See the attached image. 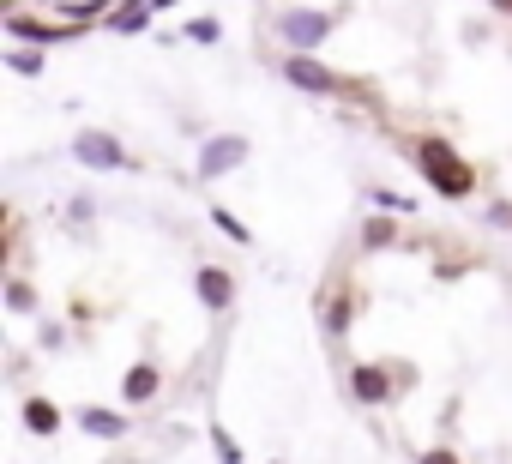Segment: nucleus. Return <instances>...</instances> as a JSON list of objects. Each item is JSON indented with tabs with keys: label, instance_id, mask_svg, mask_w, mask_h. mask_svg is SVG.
Here are the masks:
<instances>
[{
	"label": "nucleus",
	"instance_id": "f257e3e1",
	"mask_svg": "<svg viewBox=\"0 0 512 464\" xmlns=\"http://www.w3.org/2000/svg\"><path fill=\"white\" fill-rule=\"evenodd\" d=\"M344 19H350V7H302V0H290V7L278 13V43L290 55H320L338 37Z\"/></svg>",
	"mask_w": 512,
	"mask_h": 464
},
{
	"label": "nucleus",
	"instance_id": "f03ea898",
	"mask_svg": "<svg viewBox=\"0 0 512 464\" xmlns=\"http://www.w3.org/2000/svg\"><path fill=\"white\" fill-rule=\"evenodd\" d=\"M416 169L434 181V193L440 199H470L476 193V169H470V157H458V145L452 139H440V133H428V139H416Z\"/></svg>",
	"mask_w": 512,
	"mask_h": 464
},
{
	"label": "nucleus",
	"instance_id": "7ed1b4c3",
	"mask_svg": "<svg viewBox=\"0 0 512 464\" xmlns=\"http://www.w3.org/2000/svg\"><path fill=\"white\" fill-rule=\"evenodd\" d=\"M247 157H253L247 133H211V139L193 151V181H199V187H211V181H223V175L247 169Z\"/></svg>",
	"mask_w": 512,
	"mask_h": 464
},
{
	"label": "nucleus",
	"instance_id": "20e7f679",
	"mask_svg": "<svg viewBox=\"0 0 512 464\" xmlns=\"http://www.w3.org/2000/svg\"><path fill=\"white\" fill-rule=\"evenodd\" d=\"M278 73H284L302 97H350V91H356V79L332 73L320 55H284V61H278Z\"/></svg>",
	"mask_w": 512,
	"mask_h": 464
},
{
	"label": "nucleus",
	"instance_id": "39448f33",
	"mask_svg": "<svg viewBox=\"0 0 512 464\" xmlns=\"http://www.w3.org/2000/svg\"><path fill=\"white\" fill-rule=\"evenodd\" d=\"M73 163H79V169H139V157H133L109 127H79V133H73Z\"/></svg>",
	"mask_w": 512,
	"mask_h": 464
},
{
	"label": "nucleus",
	"instance_id": "423d86ee",
	"mask_svg": "<svg viewBox=\"0 0 512 464\" xmlns=\"http://www.w3.org/2000/svg\"><path fill=\"white\" fill-rule=\"evenodd\" d=\"M193 296H199V308L205 314H229L235 308V296H241V284H235V272L229 266H193Z\"/></svg>",
	"mask_w": 512,
	"mask_h": 464
},
{
	"label": "nucleus",
	"instance_id": "0eeeda50",
	"mask_svg": "<svg viewBox=\"0 0 512 464\" xmlns=\"http://www.w3.org/2000/svg\"><path fill=\"white\" fill-rule=\"evenodd\" d=\"M350 392H356V404H368V410H380V404H392V368L386 362H356L350 368Z\"/></svg>",
	"mask_w": 512,
	"mask_h": 464
},
{
	"label": "nucleus",
	"instance_id": "6e6552de",
	"mask_svg": "<svg viewBox=\"0 0 512 464\" xmlns=\"http://www.w3.org/2000/svg\"><path fill=\"white\" fill-rule=\"evenodd\" d=\"M0 25H7V37H19V43H73V37H79L73 25H49V19H25L19 7H7V19H0Z\"/></svg>",
	"mask_w": 512,
	"mask_h": 464
},
{
	"label": "nucleus",
	"instance_id": "1a4fd4ad",
	"mask_svg": "<svg viewBox=\"0 0 512 464\" xmlns=\"http://www.w3.org/2000/svg\"><path fill=\"white\" fill-rule=\"evenodd\" d=\"M157 392H163V374H157L151 362H133V368L121 374V404H127V410H139V404H151Z\"/></svg>",
	"mask_w": 512,
	"mask_h": 464
},
{
	"label": "nucleus",
	"instance_id": "9d476101",
	"mask_svg": "<svg viewBox=\"0 0 512 464\" xmlns=\"http://www.w3.org/2000/svg\"><path fill=\"white\" fill-rule=\"evenodd\" d=\"M19 422H25L31 434H43V440H49V434H61V422H67V416H61V404H55V398H43V392H37V398H25V404H19Z\"/></svg>",
	"mask_w": 512,
	"mask_h": 464
},
{
	"label": "nucleus",
	"instance_id": "9b49d317",
	"mask_svg": "<svg viewBox=\"0 0 512 464\" xmlns=\"http://www.w3.org/2000/svg\"><path fill=\"white\" fill-rule=\"evenodd\" d=\"M109 7H115V0H49V13H61V25H73V31H85L97 19H115Z\"/></svg>",
	"mask_w": 512,
	"mask_h": 464
},
{
	"label": "nucleus",
	"instance_id": "f8f14e48",
	"mask_svg": "<svg viewBox=\"0 0 512 464\" xmlns=\"http://www.w3.org/2000/svg\"><path fill=\"white\" fill-rule=\"evenodd\" d=\"M79 428H85L91 440H121V434H127V416L109 410V404H85V410H79Z\"/></svg>",
	"mask_w": 512,
	"mask_h": 464
},
{
	"label": "nucleus",
	"instance_id": "ddd939ff",
	"mask_svg": "<svg viewBox=\"0 0 512 464\" xmlns=\"http://www.w3.org/2000/svg\"><path fill=\"white\" fill-rule=\"evenodd\" d=\"M0 61H7V73H19V79H43L49 73L43 49H0Z\"/></svg>",
	"mask_w": 512,
	"mask_h": 464
},
{
	"label": "nucleus",
	"instance_id": "4468645a",
	"mask_svg": "<svg viewBox=\"0 0 512 464\" xmlns=\"http://www.w3.org/2000/svg\"><path fill=\"white\" fill-rule=\"evenodd\" d=\"M151 19H157V13L145 7V0H127V7L109 19V31H121V37H139V31H151Z\"/></svg>",
	"mask_w": 512,
	"mask_h": 464
},
{
	"label": "nucleus",
	"instance_id": "2eb2a0df",
	"mask_svg": "<svg viewBox=\"0 0 512 464\" xmlns=\"http://www.w3.org/2000/svg\"><path fill=\"white\" fill-rule=\"evenodd\" d=\"M392 242H398V223H392L386 211H374V217L362 223V248H368V254H380V248H392Z\"/></svg>",
	"mask_w": 512,
	"mask_h": 464
},
{
	"label": "nucleus",
	"instance_id": "dca6fc26",
	"mask_svg": "<svg viewBox=\"0 0 512 464\" xmlns=\"http://www.w3.org/2000/svg\"><path fill=\"white\" fill-rule=\"evenodd\" d=\"M368 205H374V211H386V217H410V211H416V199H410V193H398V187H368Z\"/></svg>",
	"mask_w": 512,
	"mask_h": 464
},
{
	"label": "nucleus",
	"instance_id": "f3484780",
	"mask_svg": "<svg viewBox=\"0 0 512 464\" xmlns=\"http://www.w3.org/2000/svg\"><path fill=\"white\" fill-rule=\"evenodd\" d=\"M211 223H217V229H223V236H229V242H241V248H247V242H253V229H247V223H241V217H235V211H229V205H211Z\"/></svg>",
	"mask_w": 512,
	"mask_h": 464
},
{
	"label": "nucleus",
	"instance_id": "a211bd4d",
	"mask_svg": "<svg viewBox=\"0 0 512 464\" xmlns=\"http://www.w3.org/2000/svg\"><path fill=\"white\" fill-rule=\"evenodd\" d=\"M187 43H199V49H217L223 43V25L205 13V19H187Z\"/></svg>",
	"mask_w": 512,
	"mask_h": 464
},
{
	"label": "nucleus",
	"instance_id": "6ab92c4d",
	"mask_svg": "<svg viewBox=\"0 0 512 464\" xmlns=\"http://www.w3.org/2000/svg\"><path fill=\"white\" fill-rule=\"evenodd\" d=\"M7 314H37V290H31L25 278L7 284Z\"/></svg>",
	"mask_w": 512,
	"mask_h": 464
},
{
	"label": "nucleus",
	"instance_id": "aec40b11",
	"mask_svg": "<svg viewBox=\"0 0 512 464\" xmlns=\"http://www.w3.org/2000/svg\"><path fill=\"white\" fill-rule=\"evenodd\" d=\"M205 434H211V446H217V464H241V446H235V434H229L223 422H211Z\"/></svg>",
	"mask_w": 512,
	"mask_h": 464
},
{
	"label": "nucleus",
	"instance_id": "412c9836",
	"mask_svg": "<svg viewBox=\"0 0 512 464\" xmlns=\"http://www.w3.org/2000/svg\"><path fill=\"white\" fill-rule=\"evenodd\" d=\"M43 344H49V350H61V344H67V326H55V320H43Z\"/></svg>",
	"mask_w": 512,
	"mask_h": 464
},
{
	"label": "nucleus",
	"instance_id": "4be33fe9",
	"mask_svg": "<svg viewBox=\"0 0 512 464\" xmlns=\"http://www.w3.org/2000/svg\"><path fill=\"white\" fill-rule=\"evenodd\" d=\"M422 464H458V452H452V446H428Z\"/></svg>",
	"mask_w": 512,
	"mask_h": 464
},
{
	"label": "nucleus",
	"instance_id": "5701e85b",
	"mask_svg": "<svg viewBox=\"0 0 512 464\" xmlns=\"http://www.w3.org/2000/svg\"><path fill=\"white\" fill-rule=\"evenodd\" d=\"M488 217H494V223H512V205H488Z\"/></svg>",
	"mask_w": 512,
	"mask_h": 464
},
{
	"label": "nucleus",
	"instance_id": "b1692460",
	"mask_svg": "<svg viewBox=\"0 0 512 464\" xmlns=\"http://www.w3.org/2000/svg\"><path fill=\"white\" fill-rule=\"evenodd\" d=\"M145 7H151V13H169V7H181V0H145Z\"/></svg>",
	"mask_w": 512,
	"mask_h": 464
},
{
	"label": "nucleus",
	"instance_id": "393cba45",
	"mask_svg": "<svg viewBox=\"0 0 512 464\" xmlns=\"http://www.w3.org/2000/svg\"><path fill=\"white\" fill-rule=\"evenodd\" d=\"M488 7H500V13H506V19H512V0H488Z\"/></svg>",
	"mask_w": 512,
	"mask_h": 464
},
{
	"label": "nucleus",
	"instance_id": "a878e982",
	"mask_svg": "<svg viewBox=\"0 0 512 464\" xmlns=\"http://www.w3.org/2000/svg\"><path fill=\"white\" fill-rule=\"evenodd\" d=\"M272 464H278V458H272Z\"/></svg>",
	"mask_w": 512,
	"mask_h": 464
}]
</instances>
